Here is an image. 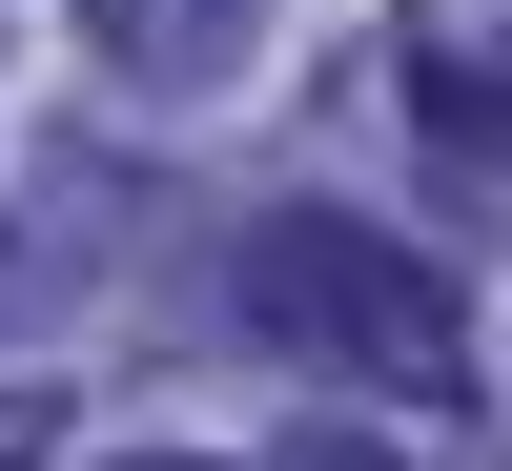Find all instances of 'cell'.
I'll use <instances>...</instances> for the list:
<instances>
[{"instance_id":"cell-1","label":"cell","mask_w":512,"mask_h":471,"mask_svg":"<svg viewBox=\"0 0 512 471\" xmlns=\"http://www.w3.org/2000/svg\"><path fill=\"white\" fill-rule=\"evenodd\" d=\"M246 328H267L287 369H328V390H410V410L472 390V308H451L390 226H328V205L246 226Z\"/></svg>"},{"instance_id":"cell-2","label":"cell","mask_w":512,"mask_h":471,"mask_svg":"<svg viewBox=\"0 0 512 471\" xmlns=\"http://www.w3.org/2000/svg\"><path fill=\"white\" fill-rule=\"evenodd\" d=\"M82 41H103L123 82H164V103H205V82H246L267 0H82Z\"/></svg>"},{"instance_id":"cell-3","label":"cell","mask_w":512,"mask_h":471,"mask_svg":"<svg viewBox=\"0 0 512 471\" xmlns=\"http://www.w3.org/2000/svg\"><path fill=\"white\" fill-rule=\"evenodd\" d=\"M410 103H431V144H451V164H492V144H512V103H492L472 62H410Z\"/></svg>"},{"instance_id":"cell-4","label":"cell","mask_w":512,"mask_h":471,"mask_svg":"<svg viewBox=\"0 0 512 471\" xmlns=\"http://www.w3.org/2000/svg\"><path fill=\"white\" fill-rule=\"evenodd\" d=\"M41 431H62V390H21V410H0V471H41Z\"/></svg>"},{"instance_id":"cell-5","label":"cell","mask_w":512,"mask_h":471,"mask_svg":"<svg viewBox=\"0 0 512 471\" xmlns=\"http://www.w3.org/2000/svg\"><path fill=\"white\" fill-rule=\"evenodd\" d=\"M287 471H390V451H349V431H308V451H287Z\"/></svg>"},{"instance_id":"cell-6","label":"cell","mask_w":512,"mask_h":471,"mask_svg":"<svg viewBox=\"0 0 512 471\" xmlns=\"http://www.w3.org/2000/svg\"><path fill=\"white\" fill-rule=\"evenodd\" d=\"M123 471H185V451H123Z\"/></svg>"}]
</instances>
